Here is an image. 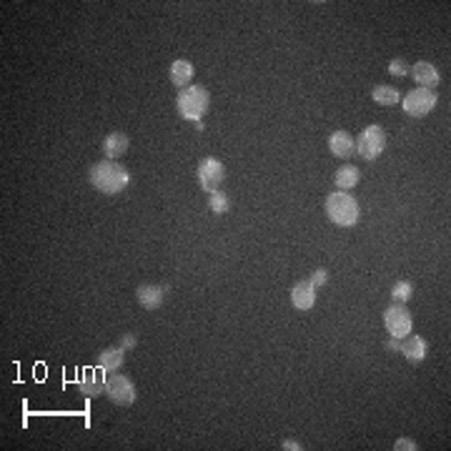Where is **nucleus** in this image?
I'll return each instance as SVG.
<instances>
[{
	"label": "nucleus",
	"instance_id": "obj_1",
	"mask_svg": "<svg viewBox=\"0 0 451 451\" xmlns=\"http://www.w3.org/2000/svg\"><path fill=\"white\" fill-rule=\"evenodd\" d=\"M88 183L98 193L103 196H115L123 193L131 183V173H128L126 166H120L118 160H98L88 168Z\"/></svg>",
	"mask_w": 451,
	"mask_h": 451
},
{
	"label": "nucleus",
	"instance_id": "obj_2",
	"mask_svg": "<svg viewBox=\"0 0 451 451\" xmlns=\"http://www.w3.org/2000/svg\"><path fill=\"white\" fill-rule=\"evenodd\" d=\"M326 216L334 226L351 229L359 221V203L348 191H334L326 196Z\"/></svg>",
	"mask_w": 451,
	"mask_h": 451
},
{
	"label": "nucleus",
	"instance_id": "obj_3",
	"mask_svg": "<svg viewBox=\"0 0 451 451\" xmlns=\"http://www.w3.org/2000/svg\"><path fill=\"white\" fill-rule=\"evenodd\" d=\"M208 106H211V96L203 86H186L183 91H178L176 108L181 118L201 123V118L208 113Z\"/></svg>",
	"mask_w": 451,
	"mask_h": 451
},
{
	"label": "nucleus",
	"instance_id": "obj_4",
	"mask_svg": "<svg viewBox=\"0 0 451 451\" xmlns=\"http://www.w3.org/2000/svg\"><path fill=\"white\" fill-rule=\"evenodd\" d=\"M383 326H386V331L391 334V338H406L412 334V326H414V319H412V311L406 309L404 303H391L386 306L383 311Z\"/></svg>",
	"mask_w": 451,
	"mask_h": 451
},
{
	"label": "nucleus",
	"instance_id": "obj_5",
	"mask_svg": "<svg viewBox=\"0 0 451 451\" xmlns=\"http://www.w3.org/2000/svg\"><path fill=\"white\" fill-rule=\"evenodd\" d=\"M436 103H439L436 91L414 88V91H409L404 96V106H401V108H404L406 115H412V118H424V115H428L436 108Z\"/></svg>",
	"mask_w": 451,
	"mask_h": 451
},
{
	"label": "nucleus",
	"instance_id": "obj_6",
	"mask_svg": "<svg viewBox=\"0 0 451 451\" xmlns=\"http://www.w3.org/2000/svg\"><path fill=\"white\" fill-rule=\"evenodd\" d=\"M106 396L113 406H120V409H126V406H133L136 404V386L128 376L123 374H110V379L106 381Z\"/></svg>",
	"mask_w": 451,
	"mask_h": 451
},
{
	"label": "nucleus",
	"instance_id": "obj_7",
	"mask_svg": "<svg viewBox=\"0 0 451 451\" xmlns=\"http://www.w3.org/2000/svg\"><path fill=\"white\" fill-rule=\"evenodd\" d=\"M386 148V131L381 126H366L356 138V153L364 160H376Z\"/></svg>",
	"mask_w": 451,
	"mask_h": 451
},
{
	"label": "nucleus",
	"instance_id": "obj_8",
	"mask_svg": "<svg viewBox=\"0 0 451 451\" xmlns=\"http://www.w3.org/2000/svg\"><path fill=\"white\" fill-rule=\"evenodd\" d=\"M223 178H226V166L218 158H203L198 163V183L206 193L221 189Z\"/></svg>",
	"mask_w": 451,
	"mask_h": 451
},
{
	"label": "nucleus",
	"instance_id": "obj_9",
	"mask_svg": "<svg viewBox=\"0 0 451 451\" xmlns=\"http://www.w3.org/2000/svg\"><path fill=\"white\" fill-rule=\"evenodd\" d=\"M168 296V286H160V284H141L136 288V298L146 311H155L163 306Z\"/></svg>",
	"mask_w": 451,
	"mask_h": 451
},
{
	"label": "nucleus",
	"instance_id": "obj_10",
	"mask_svg": "<svg viewBox=\"0 0 451 451\" xmlns=\"http://www.w3.org/2000/svg\"><path fill=\"white\" fill-rule=\"evenodd\" d=\"M409 73H412V78L417 80L419 88H428V91H434L436 86H439V70H436V65L426 63V61H419V63H414L412 68H409Z\"/></svg>",
	"mask_w": 451,
	"mask_h": 451
},
{
	"label": "nucleus",
	"instance_id": "obj_11",
	"mask_svg": "<svg viewBox=\"0 0 451 451\" xmlns=\"http://www.w3.org/2000/svg\"><path fill=\"white\" fill-rule=\"evenodd\" d=\"M399 351L406 356V361H412V364H421L428 354V343L424 341L421 336H417V334H409L406 338H401Z\"/></svg>",
	"mask_w": 451,
	"mask_h": 451
},
{
	"label": "nucleus",
	"instance_id": "obj_12",
	"mask_svg": "<svg viewBox=\"0 0 451 451\" xmlns=\"http://www.w3.org/2000/svg\"><path fill=\"white\" fill-rule=\"evenodd\" d=\"M193 73H196L193 63H191V61H186V58H178V61H173V63H171V68H168V80H171L178 91H183L186 86H191Z\"/></svg>",
	"mask_w": 451,
	"mask_h": 451
},
{
	"label": "nucleus",
	"instance_id": "obj_13",
	"mask_svg": "<svg viewBox=\"0 0 451 451\" xmlns=\"http://www.w3.org/2000/svg\"><path fill=\"white\" fill-rule=\"evenodd\" d=\"M103 369L96 366V369H88L80 379V394L86 396H101L106 394V376H103Z\"/></svg>",
	"mask_w": 451,
	"mask_h": 451
},
{
	"label": "nucleus",
	"instance_id": "obj_14",
	"mask_svg": "<svg viewBox=\"0 0 451 451\" xmlns=\"http://www.w3.org/2000/svg\"><path fill=\"white\" fill-rule=\"evenodd\" d=\"M329 148H331V153L336 155V158H351V155L356 153V141L351 138V133L346 131H334L331 136H329Z\"/></svg>",
	"mask_w": 451,
	"mask_h": 451
},
{
	"label": "nucleus",
	"instance_id": "obj_15",
	"mask_svg": "<svg viewBox=\"0 0 451 451\" xmlns=\"http://www.w3.org/2000/svg\"><path fill=\"white\" fill-rule=\"evenodd\" d=\"M291 303H293V309H298V311H311L316 303V288L309 284V281H298V284L291 288Z\"/></svg>",
	"mask_w": 451,
	"mask_h": 451
},
{
	"label": "nucleus",
	"instance_id": "obj_16",
	"mask_svg": "<svg viewBox=\"0 0 451 451\" xmlns=\"http://www.w3.org/2000/svg\"><path fill=\"white\" fill-rule=\"evenodd\" d=\"M123 361H126V348H106V351H101L96 359V366H101L106 374H118L120 366H123Z\"/></svg>",
	"mask_w": 451,
	"mask_h": 451
},
{
	"label": "nucleus",
	"instance_id": "obj_17",
	"mask_svg": "<svg viewBox=\"0 0 451 451\" xmlns=\"http://www.w3.org/2000/svg\"><path fill=\"white\" fill-rule=\"evenodd\" d=\"M128 146H131V141H128V136L126 133H108V136L103 138V153H106V158L108 160H118L120 155H126V151H128Z\"/></svg>",
	"mask_w": 451,
	"mask_h": 451
},
{
	"label": "nucleus",
	"instance_id": "obj_18",
	"mask_svg": "<svg viewBox=\"0 0 451 451\" xmlns=\"http://www.w3.org/2000/svg\"><path fill=\"white\" fill-rule=\"evenodd\" d=\"M361 171L356 166H341L334 176V183H336L338 191H351L354 186H359Z\"/></svg>",
	"mask_w": 451,
	"mask_h": 451
},
{
	"label": "nucleus",
	"instance_id": "obj_19",
	"mask_svg": "<svg viewBox=\"0 0 451 451\" xmlns=\"http://www.w3.org/2000/svg\"><path fill=\"white\" fill-rule=\"evenodd\" d=\"M371 98H374V103H379V106H396L401 101V93L396 91V88H391V86H376L371 91Z\"/></svg>",
	"mask_w": 451,
	"mask_h": 451
},
{
	"label": "nucleus",
	"instance_id": "obj_20",
	"mask_svg": "<svg viewBox=\"0 0 451 451\" xmlns=\"http://www.w3.org/2000/svg\"><path fill=\"white\" fill-rule=\"evenodd\" d=\"M208 206H211L213 213H229V208H231L229 193H223L221 189L213 191V193H208Z\"/></svg>",
	"mask_w": 451,
	"mask_h": 451
},
{
	"label": "nucleus",
	"instance_id": "obj_21",
	"mask_svg": "<svg viewBox=\"0 0 451 451\" xmlns=\"http://www.w3.org/2000/svg\"><path fill=\"white\" fill-rule=\"evenodd\" d=\"M412 296H414V286L409 284V281H399V284H394V288H391L394 303H409Z\"/></svg>",
	"mask_w": 451,
	"mask_h": 451
},
{
	"label": "nucleus",
	"instance_id": "obj_22",
	"mask_svg": "<svg viewBox=\"0 0 451 451\" xmlns=\"http://www.w3.org/2000/svg\"><path fill=\"white\" fill-rule=\"evenodd\" d=\"M388 70H391V75H394V78H404V75L409 73V63H406L404 58H394V61H391V65H388Z\"/></svg>",
	"mask_w": 451,
	"mask_h": 451
},
{
	"label": "nucleus",
	"instance_id": "obj_23",
	"mask_svg": "<svg viewBox=\"0 0 451 451\" xmlns=\"http://www.w3.org/2000/svg\"><path fill=\"white\" fill-rule=\"evenodd\" d=\"M326 281H329V271H326V269H316L314 274H311L309 284L314 286V288H319V286H324Z\"/></svg>",
	"mask_w": 451,
	"mask_h": 451
},
{
	"label": "nucleus",
	"instance_id": "obj_24",
	"mask_svg": "<svg viewBox=\"0 0 451 451\" xmlns=\"http://www.w3.org/2000/svg\"><path fill=\"white\" fill-rule=\"evenodd\" d=\"M394 449L396 451H417L419 446H417V441H414V439H404V436H401V439H396Z\"/></svg>",
	"mask_w": 451,
	"mask_h": 451
},
{
	"label": "nucleus",
	"instance_id": "obj_25",
	"mask_svg": "<svg viewBox=\"0 0 451 451\" xmlns=\"http://www.w3.org/2000/svg\"><path fill=\"white\" fill-rule=\"evenodd\" d=\"M136 343H138V336H136V334L128 331V334H123V336H120V343H118V346H120V348H126V351H131V348H136Z\"/></svg>",
	"mask_w": 451,
	"mask_h": 451
},
{
	"label": "nucleus",
	"instance_id": "obj_26",
	"mask_svg": "<svg viewBox=\"0 0 451 451\" xmlns=\"http://www.w3.org/2000/svg\"><path fill=\"white\" fill-rule=\"evenodd\" d=\"M281 449H284V451H301L303 446L298 444V441H293V439H284V444H281Z\"/></svg>",
	"mask_w": 451,
	"mask_h": 451
},
{
	"label": "nucleus",
	"instance_id": "obj_27",
	"mask_svg": "<svg viewBox=\"0 0 451 451\" xmlns=\"http://www.w3.org/2000/svg\"><path fill=\"white\" fill-rule=\"evenodd\" d=\"M386 346L391 348V351H399V348H401V341H399V338H391V341H388Z\"/></svg>",
	"mask_w": 451,
	"mask_h": 451
}]
</instances>
